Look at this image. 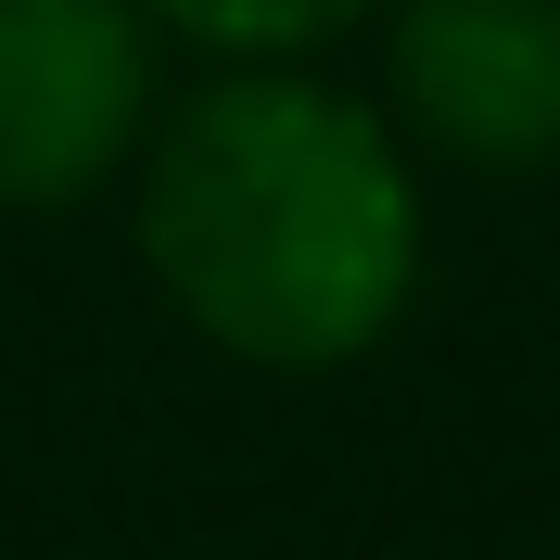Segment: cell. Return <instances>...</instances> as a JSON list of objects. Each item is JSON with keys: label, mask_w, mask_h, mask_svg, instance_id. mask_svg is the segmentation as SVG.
<instances>
[{"label": "cell", "mask_w": 560, "mask_h": 560, "mask_svg": "<svg viewBox=\"0 0 560 560\" xmlns=\"http://www.w3.org/2000/svg\"><path fill=\"white\" fill-rule=\"evenodd\" d=\"M140 255L205 345L255 370H345L420 280V191L345 90L217 77L140 166Z\"/></svg>", "instance_id": "obj_1"}, {"label": "cell", "mask_w": 560, "mask_h": 560, "mask_svg": "<svg viewBox=\"0 0 560 560\" xmlns=\"http://www.w3.org/2000/svg\"><path fill=\"white\" fill-rule=\"evenodd\" d=\"M153 115L140 0H0V205L51 217Z\"/></svg>", "instance_id": "obj_2"}, {"label": "cell", "mask_w": 560, "mask_h": 560, "mask_svg": "<svg viewBox=\"0 0 560 560\" xmlns=\"http://www.w3.org/2000/svg\"><path fill=\"white\" fill-rule=\"evenodd\" d=\"M395 103L458 166H548L560 153V0H408L395 13Z\"/></svg>", "instance_id": "obj_3"}, {"label": "cell", "mask_w": 560, "mask_h": 560, "mask_svg": "<svg viewBox=\"0 0 560 560\" xmlns=\"http://www.w3.org/2000/svg\"><path fill=\"white\" fill-rule=\"evenodd\" d=\"M140 13H166L178 38H205V51H306V38H331V26H357L370 0H140Z\"/></svg>", "instance_id": "obj_4"}]
</instances>
